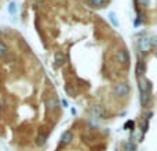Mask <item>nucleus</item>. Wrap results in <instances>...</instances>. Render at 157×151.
<instances>
[{"mask_svg": "<svg viewBox=\"0 0 157 151\" xmlns=\"http://www.w3.org/2000/svg\"><path fill=\"white\" fill-rule=\"evenodd\" d=\"M113 92H114V95H116L117 98L127 96V95L130 94V85H128L127 83H119V84H116Z\"/></svg>", "mask_w": 157, "mask_h": 151, "instance_id": "f257e3e1", "label": "nucleus"}, {"mask_svg": "<svg viewBox=\"0 0 157 151\" xmlns=\"http://www.w3.org/2000/svg\"><path fill=\"white\" fill-rule=\"evenodd\" d=\"M114 58H116V61L119 63H121V65H128V62H130V55H128L127 50H124V48L117 50L116 54H114Z\"/></svg>", "mask_w": 157, "mask_h": 151, "instance_id": "f03ea898", "label": "nucleus"}, {"mask_svg": "<svg viewBox=\"0 0 157 151\" xmlns=\"http://www.w3.org/2000/svg\"><path fill=\"white\" fill-rule=\"evenodd\" d=\"M138 47L142 52L146 54V52H149V50L152 48V41H150L149 37H141L138 40Z\"/></svg>", "mask_w": 157, "mask_h": 151, "instance_id": "7ed1b4c3", "label": "nucleus"}, {"mask_svg": "<svg viewBox=\"0 0 157 151\" xmlns=\"http://www.w3.org/2000/svg\"><path fill=\"white\" fill-rule=\"evenodd\" d=\"M138 85H139V89H141V92H150V89H152V85H150V83L147 80H145V78H138Z\"/></svg>", "mask_w": 157, "mask_h": 151, "instance_id": "20e7f679", "label": "nucleus"}, {"mask_svg": "<svg viewBox=\"0 0 157 151\" xmlns=\"http://www.w3.org/2000/svg\"><path fill=\"white\" fill-rule=\"evenodd\" d=\"M58 106V99L55 96H50L48 99H46V109L48 111H52L55 110Z\"/></svg>", "mask_w": 157, "mask_h": 151, "instance_id": "39448f33", "label": "nucleus"}, {"mask_svg": "<svg viewBox=\"0 0 157 151\" xmlns=\"http://www.w3.org/2000/svg\"><path fill=\"white\" fill-rule=\"evenodd\" d=\"M72 139H73V135H72L71 131H65V132L62 133V136H61V144H69L72 142Z\"/></svg>", "mask_w": 157, "mask_h": 151, "instance_id": "423d86ee", "label": "nucleus"}, {"mask_svg": "<svg viewBox=\"0 0 157 151\" xmlns=\"http://www.w3.org/2000/svg\"><path fill=\"white\" fill-rule=\"evenodd\" d=\"M145 72H146V63H145L144 61H139V62L136 63V76H138V78L141 77L142 74H145Z\"/></svg>", "mask_w": 157, "mask_h": 151, "instance_id": "0eeeda50", "label": "nucleus"}, {"mask_svg": "<svg viewBox=\"0 0 157 151\" xmlns=\"http://www.w3.org/2000/svg\"><path fill=\"white\" fill-rule=\"evenodd\" d=\"M141 103L142 106H147L150 103V92H141Z\"/></svg>", "mask_w": 157, "mask_h": 151, "instance_id": "6e6552de", "label": "nucleus"}, {"mask_svg": "<svg viewBox=\"0 0 157 151\" xmlns=\"http://www.w3.org/2000/svg\"><path fill=\"white\" fill-rule=\"evenodd\" d=\"M65 62V57L62 52H55V65L57 66H62Z\"/></svg>", "mask_w": 157, "mask_h": 151, "instance_id": "1a4fd4ad", "label": "nucleus"}, {"mask_svg": "<svg viewBox=\"0 0 157 151\" xmlns=\"http://www.w3.org/2000/svg\"><path fill=\"white\" fill-rule=\"evenodd\" d=\"M108 18H109V21L112 22V25H113L114 28H119V19H117V15L114 13H109L108 14Z\"/></svg>", "mask_w": 157, "mask_h": 151, "instance_id": "9d476101", "label": "nucleus"}, {"mask_svg": "<svg viewBox=\"0 0 157 151\" xmlns=\"http://www.w3.org/2000/svg\"><path fill=\"white\" fill-rule=\"evenodd\" d=\"M106 3V0H88V4L92 6L95 8H99V7H103Z\"/></svg>", "mask_w": 157, "mask_h": 151, "instance_id": "9b49d317", "label": "nucleus"}, {"mask_svg": "<svg viewBox=\"0 0 157 151\" xmlns=\"http://www.w3.org/2000/svg\"><path fill=\"white\" fill-rule=\"evenodd\" d=\"M139 128H141V132L142 133H146L147 132V128H149V121L145 118L141 120V122H139Z\"/></svg>", "mask_w": 157, "mask_h": 151, "instance_id": "f8f14e48", "label": "nucleus"}, {"mask_svg": "<svg viewBox=\"0 0 157 151\" xmlns=\"http://www.w3.org/2000/svg\"><path fill=\"white\" fill-rule=\"evenodd\" d=\"M7 46H6L3 41H0V58H3V57H6L7 55Z\"/></svg>", "mask_w": 157, "mask_h": 151, "instance_id": "ddd939ff", "label": "nucleus"}, {"mask_svg": "<svg viewBox=\"0 0 157 151\" xmlns=\"http://www.w3.org/2000/svg\"><path fill=\"white\" fill-rule=\"evenodd\" d=\"M91 113L95 116V118H98V117H102V110H101L99 106H95V107L91 110Z\"/></svg>", "mask_w": 157, "mask_h": 151, "instance_id": "4468645a", "label": "nucleus"}, {"mask_svg": "<svg viewBox=\"0 0 157 151\" xmlns=\"http://www.w3.org/2000/svg\"><path fill=\"white\" fill-rule=\"evenodd\" d=\"M8 13L13 14V15L17 13V7H15V3H14V2H11L10 4H8Z\"/></svg>", "mask_w": 157, "mask_h": 151, "instance_id": "2eb2a0df", "label": "nucleus"}, {"mask_svg": "<svg viewBox=\"0 0 157 151\" xmlns=\"http://www.w3.org/2000/svg\"><path fill=\"white\" fill-rule=\"evenodd\" d=\"M134 127H135V122H134L132 120H130V121H127L124 124V129H132Z\"/></svg>", "mask_w": 157, "mask_h": 151, "instance_id": "dca6fc26", "label": "nucleus"}, {"mask_svg": "<svg viewBox=\"0 0 157 151\" xmlns=\"http://www.w3.org/2000/svg\"><path fill=\"white\" fill-rule=\"evenodd\" d=\"M125 149H127V151H135V144H134L132 142L125 143Z\"/></svg>", "mask_w": 157, "mask_h": 151, "instance_id": "f3484780", "label": "nucleus"}, {"mask_svg": "<svg viewBox=\"0 0 157 151\" xmlns=\"http://www.w3.org/2000/svg\"><path fill=\"white\" fill-rule=\"evenodd\" d=\"M65 91L68 92V94L71 95V96H75V92H73V89H72L69 85H66V87H65Z\"/></svg>", "mask_w": 157, "mask_h": 151, "instance_id": "a211bd4d", "label": "nucleus"}, {"mask_svg": "<svg viewBox=\"0 0 157 151\" xmlns=\"http://www.w3.org/2000/svg\"><path fill=\"white\" fill-rule=\"evenodd\" d=\"M150 0H138V6L142 4V6H149Z\"/></svg>", "mask_w": 157, "mask_h": 151, "instance_id": "6ab92c4d", "label": "nucleus"}, {"mask_svg": "<svg viewBox=\"0 0 157 151\" xmlns=\"http://www.w3.org/2000/svg\"><path fill=\"white\" fill-rule=\"evenodd\" d=\"M150 41H152V46L155 47V48H157V37H153Z\"/></svg>", "mask_w": 157, "mask_h": 151, "instance_id": "aec40b11", "label": "nucleus"}, {"mask_svg": "<svg viewBox=\"0 0 157 151\" xmlns=\"http://www.w3.org/2000/svg\"><path fill=\"white\" fill-rule=\"evenodd\" d=\"M39 139H40V140H39V144H41V143H43V142H44V136L41 135V136H40V138H39Z\"/></svg>", "mask_w": 157, "mask_h": 151, "instance_id": "412c9836", "label": "nucleus"}, {"mask_svg": "<svg viewBox=\"0 0 157 151\" xmlns=\"http://www.w3.org/2000/svg\"><path fill=\"white\" fill-rule=\"evenodd\" d=\"M62 105H63V106H65V107H68V106H69V105H68V102H66V100H65V99H63V100H62Z\"/></svg>", "mask_w": 157, "mask_h": 151, "instance_id": "4be33fe9", "label": "nucleus"}, {"mask_svg": "<svg viewBox=\"0 0 157 151\" xmlns=\"http://www.w3.org/2000/svg\"><path fill=\"white\" fill-rule=\"evenodd\" d=\"M155 52H156V55H157V48H156V51H155Z\"/></svg>", "mask_w": 157, "mask_h": 151, "instance_id": "5701e85b", "label": "nucleus"}]
</instances>
